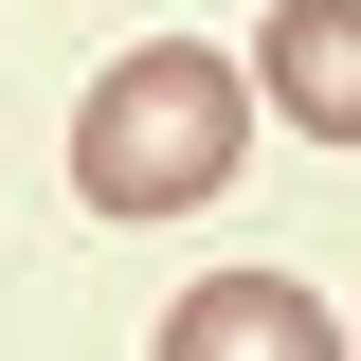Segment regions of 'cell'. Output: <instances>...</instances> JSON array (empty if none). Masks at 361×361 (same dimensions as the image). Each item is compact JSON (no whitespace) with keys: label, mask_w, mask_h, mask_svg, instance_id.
<instances>
[{"label":"cell","mask_w":361,"mask_h":361,"mask_svg":"<svg viewBox=\"0 0 361 361\" xmlns=\"http://www.w3.org/2000/svg\"><path fill=\"white\" fill-rule=\"evenodd\" d=\"M235 163H253V73L199 54V37L109 54L90 109H73V199L90 217H180V199H217Z\"/></svg>","instance_id":"1"},{"label":"cell","mask_w":361,"mask_h":361,"mask_svg":"<svg viewBox=\"0 0 361 361\" xmlns=\"http://www.w3.org/2000/svg\"><path fill=\"white\" fill-rule=\"evenodd\" d=\"M163 361H343V325H325L307 271H217L163 307Z\"/></svg>","instance_id":"2"},{"label":"cell","mask_w":361,"mask_h":361,"mask_svg":"<svg viewBox=\"0 0 361 361\" xmlns=\"http://www.w3.org/2000/svg\"><path fill=\"white\" fill-rule=\"evenodd\" d=\"M253 90L289 109L307 145H361V0H271L253 37Z\"/></svg>","instance_id":"3"}]
</instances>
